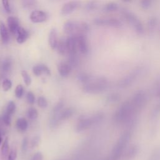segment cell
<instances>
[{
  "instance_id": "2e32d148",
  "label": "cell",
  "mask_w": 160,
  "mask_h": 160,
  "mask_svg": "<svg viewBox=\"0 0 160 160\" xmlns=\"http://www.w3.org/2000/svg\"><path fill=\"white\" fill-rule=\"evenodd\" d=\"M47 18L48 14L45 12L40 10L32 11L29 15L30 20L34 23L43 22L47 20Z\"/></svg>"
},
{
  "instance_id": "e575fe53",
  "label": "cell",
  "mask_w": 160,
  "mask_h": 160,
  "mask_svg": "<svg viewBox=\"0 0 160 160\" xmlns=\"http://www.w3.org/2000/svg\"><path fill=\"white\" fill-rule=\"evenodd\" d=\"M91 78H92V76H91L87 73H85V72L80 73L78 76L79 81H80V82H81L84 84L87 83L90 80V79Z\"/></svg>"
},
{
  "instance_id": "484cf974",
  "label": "cell",
  "mask_w": 160,
  "mask_h": 160,
  "mask_svg": "<svg viewBox=\"0 0 160 160\" xmlns=\"http://www.w3.org/2000/svg\"><path fill=\"white\" fill-rule=\"evenodd\" d=\"M152 94L156 100H160V74L154 81L152 86Z\"/></svg>"
},
{
  "instance_id": "8992f818",
  "label": "cell",
  "mask_w": 160,
  "mask_h": 160,
  "mask_svg": "<svg viewBox=\"0 0 160 160\" xmlns=\"http://www.w3.org/2000/svg\"><path fill=\"white\" fill-rule=\"evenodd\" d=\"M63 29L66 34L69 36H76L79 34H86L89 26L86 22H78L75 21H67L64 22Z\"/></svg>"
},
{
  "instance_id": "5bb4252c",
  "label": "cell",
  "mask_w": 160,
  "mask_h": 160,
  "mask_svg": "<svg viewBox=\"0 0 160 160\" xmlns=\"http://www.w3.org/2000/svg\"><path fill=\"white\" fill-rule=\"evenodd\" d=\"M78 49L82 54H87L89 51V45L87 37L85 34L76 35Z\"/></svg>"
},
{
  "instance_id": "9a60e30c",
  "label": "cell",
  "mask_w": 160,
  "mask_h": 160,
  "mask_svg": "<svg viewBox=\"0 0 160 160\" xmlns=\"http://www.w3.org/2000/svg\"><path fill=\"white\" fill-rule=\"evenodd\" d=\"M79 6V2L76 1H71L66 2L61 9V14L62 15H68L74 12Z\"/></svg>"
},
{
  "instance_id": "f1b7e54d",
  "label": "cell",
  "mask_w": 160,
  "mask_h": 160,
  "mask_svg": "<svg viewBox=\"0 0 160 160\" xmlns=\"http://www.w3.org/2000/svg\"><path fill=\"white\" fill-rule=\"evenodd\" d=\"M9 145L8 138H6L3 141V143L1 149V155L3 159H5L7 157H8V155L9 153Z\"/></svg>"
},
{
  "instance_id": "db71d44e",
  "label": "cell",
  "mask_w": 160,
  "mask_h": 160,
  "mask_svg": "<svg viewBox=\"0 0 160 160\" xmlns=\"http://www.w3.org/2000/svg\"><path fill=\"white\" fill-rule=\"evenodd\" d=\"M1 121H2V119L0 118V126H1Z\"/></svg>"
},
{
  "instance_id": "277c9868",
  "label": "cell",
  "mask_w": 160,
  "mask_h": 160,
  "mask_svg": "<svg viewBox=\"0 0 160 160\" xmlns=\"http://www.w3.org/2000/svg\"><path fill=\"white\" fill-rule=\"evenodd\" d=\"M144 68L142 65H138L131 69L128 72L121 78L117 86L119 89H126L132 86L143 74Z\"/></svg>"
},
{
  "instance_id": "d4e9b609",
  "label": "cell",
  "mask_w": 160,
  "mask_h": 160,
  "mask_svg": "<svg viewBox=\"0 0 160 160\" xmlns=\"http://www.w3.org/2000/svg\"><path fill=\"white\" fill-rule=\"evenodd\" d=\"M0 35L2 42L4 44H7L9 40V35L8 29L3 22L0 21Z\"/></svg>"
},
{
  "instance_id": "ba28073f",
  "label": "cell",
  "mask_w": 160,
  "mask_h": 160,
  "mask_svg": "<svg viewBox=\"0 0 160 160\" xmlns=\"http://www.w3.org/2000/svg\"><path fill=\"white\" fill-rule=\"evenodd\" d=\"M148 93L144 89L136 90L130 98L133 106L138 112H140L146 107L148 102Z\"/></svg>"
},
{
  "instance_id": "7bdbcfd3",
  "label": "cell",
  "mask_w": 160,
  "mask_h": 160,
  "mask_svg": "<svg viewBox=\"0 0 160 160\" xmlns=\"http://www.w3.org/2000/svg\"><path fill=\"white\" fill-rule=\"evenodd\" d=\"M63 106H64V102L62 101H59L56 105L52 109V114H56L59 112L61 111L63 109Z\"/></svg>"
},
{
  "instance_id": "30bf717a",
  "label": "cell",
  "mask_w": 160,
  "mask_h": 160,
  "mask_svg": "<svg viewBox=\"0 0 160 160\" xmlns=\"http://www.w3.org/2000/svg\"><path fill=\"white\" fill-rule=\"evenodd\" d=\"M74 112L75 110L72 108H68L63 109L58 113L52 114L49 121L51 128H54L57 127L61 121L69 119L74 114Z\"/></svg>"
},
{
  "instance_id": "7c38bea8",
  "label": "cell",
  "mask_w": 160,
  "mask_h": 160,
  "mask_svg": "<svg viewBox=\"0 0 160 160\" xmlns=\"http://www.w3.org/2000/svg\"><path fill=\"white\" fill-rule=\"evenodd\" d=\"M140 152V148L137 144H130L123 153L121 160H134Z\"/></svg>"
},
{
  "instance_id": "d590c367",
  "label": "cell",
  "mask_w": 160,
  "mask_h": 160,
  "mask_svg": "<svg viewBox=\"0 0 160 160\" xmlns=\"http://www.w3.org/2000/svg\"><path fill=\"white\" fill-rule=\"evenodd\" d=\"M16 106L15 102L12 101H10L8 103L6 109V112H8V114L12 115V114L14 113V112L16 111Z\"/></svg>"
},
{
  "instance_id": "d6986e66",
  "label": "cell",
  "mask_w": 160,
  "mask_h": 160,
  "mask_svg": "<svg viewBox=\"0 0 160 160\" xmlns=\"http://www.w3.org/2000/svg\"><path fill=\"white\" fill-rule=\"evenodd\" d=\"M71 69H72V68L68 62L61 61L59 62L58 64V70L59 74L61 77H63V78L68 77L71 71Z\"/></svg>"
},
{
  "instance_id": "4fadbf2b",
  "label": "cell",
  "mask_w": 160,
  "mask_h": 160,
  "mask_svg": "<svg viewBox=\"0 0 160 160\" xmlns=\"http://www.w3.org/2000/svg\"><path fill=\"white\" fill-rule=\"evenodd\" d=\"M159 26V19L156 15H151L148 17L146 25V30L149 34H153Z\"/></svg>"
},
{
  "instance_id": "681fc988",
  "label": "cell",
  "mask_w": 160,
  "mask_h": 160,
  "mask_svg": "<svg viewBox=\"0 0 160 160\" xmlns=\"http://www.w3.org/2000/svg\"><path fill=\"white\" fill-rule=\"evenodd\" d=\"M16 156H17L16 150L15 149H12L8 155V160H15L16 158Z\"/></svg>"
},
{
  "instance_id": "83f0119b",
  "label": "cell",
  "mask_w": 160,
  "mask_h": 160,
  "mask_svg": "<svg viewBox=\"0 0 160 160\" xmlns=\"http://www.w3.org/2000/svg\"><path fill=\"white\" fill-rule=\"evenodd\" d=\"M56 49H58V52L61 55H64L68 53L67 44H66V39H61L58 41V46Z\"/></svg>"
},
{
  "instance_id": "816d5d0a",
  "label": "cell",
  "mask_w": 160,
  "mask_h": 160,
  "mask_svg": "<svg viewBox=\"0 0 160 160\" xmlns=\"http://www.w3.org/2000/svg\"><path fill=\"white\" fill-rule=\"evenodd\" d=\"M102 160H112L110 157H108V158H104V159H102Z\"/></svg>"
},
{
  "instance_id": "6da1fadb",
  "label": "cell",
  "mask_w": 160,
  "mask_h": 160,
  "mask_svg": "<svg viewBox=\"0 0 160 160\" xmlns=\"http://www.w3.org/2000/svg\"><path fill=\"white\" fill-rule=\"evenodd\" d=\"M138 112L133 106L130 98L122 101L112 116V122L118 126L134 131L138 123Z\"/></svg>"
},
{
  "instance_id": "8fae6325",
  "label": "cell",
  "mask_w": 160,
  "mask_h": 160,
  "mask_svg": "<svg viewBox=\"0 0 160 160\" xmlns=\"http://www.w3.org/2000/svg\"><path fill=\"white\" fill-rule=\"evenodd\" d=\"M149 121L151 123V133H156L160 119V100H157L149 113Z\"/></svg>"
},
{
  "instance_id": "ab89813d",
  "label": "cell",
  "mask_w": 160,
  "mask_h": 160,
  "mask_svg": "<svg viewBox=\"0 0 160 160\" xmlns=\"http://www.w3.org/2000/svg\"><path fill=\"white\" fill-rule=\"evenodd\" d=\"M24 93V88L21 84H18L15 89V96L17 98L20 99L22 98Z\"/></svg>"
},
{
  "instance_id": "7a4b0ae2",
  "label": "cell",
  "mask_w": 160,
  "mask_h": 160,
  "mask_svg": "<svg viewBox=\"0 0 160 160\" xmlns=\"http://www.w3.org/2000/svg\"><path fill=\"white\" fill-rule=\"evenodd\" d=\"M133 132L134 130L124 129L121 133L112 147L109 156L112 160H121L125 150L130 145Z\"/></svg>"
},
{
  "instance_id": "ffe728a7",
  "label": "cell",
  "mask_w": 160,
  "mask_h": 160,
  "mask_svg": "<svg viewBox=\"0 0 160 160\" xmlns=\"http://www.w3.org/2000/svg\"><path fill=\"white\" fill-rule=\"evenodd\" d=\"M7 23L10 32L13 34L17 33L18 30L20 28L18 19L14 16H9L7 19Z\"/></svg>"
},
{
  "instance_id": "3957f363",
  "label": "cell",
  "mask_w": 160,
  "mask_h": 160,
  "mask_svg": "<svg viewBox=\"0 0 160 160\" xmlns=\"http://www.w3.org/2000/svg\"><path fill=\"white\" fill-rule=\"evenodd\" d=\"M119 12L122 19L132 28L138 36H142L146 32L145 26L135 12L129 8L124 7H121Z\"/></svg>"
},
{
  "instance_id": "74e56055",
  "label": "cell",
  "mask_w": 160,
  "mask_h": 160,
  "mask_svg": "<svg viewBox=\"0 0 160 160\" xmlns=\"http://www.w3.org/2000/svg\"><path fill=\"white\" fill-rule=\"evenodd\" d=\"M21 76L23 78V80H24V82L25 84L27 86H29L31 83V78L30 76L29 75V74L26 71L22 70L21 71Z\"/></svg>"
},
{
  "instance_id": "4dcf8cb0",
  "label": "cell",
  "mask_w": 160,
  "mask_h": 160,
  "mask_svg": "<svg viewBox=\"0 0 160 160\" xmlns=\"http://www.w3.org/2000/svg\"><path fill=\"white\" fill-rule=\"evenodd\" d=\"M147 160H160V145L152 149Z\"/></svg>"
},
{
  "instance_id": "603a6c76",
  "label": "cell",
  "mask_w": 160,
  "mask_h": 160,
  "mask_svg": "<svg viewBox=\"0 0 160 160\" xmlns=\"http://www.w3.org/2000/svg\"><path fill=\"white\" fill-rule=\"evenodd\" d=\"M121 99V94L118 92H111L105 98V102L107 104H112L118 102Z\"/></svg>"
},
{
  "instance_id": "ac0fdd59",
  "label": "cell",
  "mask_w": 160,
  "mask_h": 160,
  "mask_svg": "<svg viewBox=\"0 0 160 160\" xmlns=\"http://www.w3.org/2000/svg\"><path fill=\"white\" fill-rule=\"evenodd\" d=\"M68 52L69 54H75L78 50L76 36H69L66 39Z\"/></svg>"
},
{
  "instance_id": "c3c4849f",
  "label": "cell",
  "mask_w": 160,
  "mask_h": 160,
  "mask_svg": "<svg viewBox=\"0 0 160 160\" xmlns=\"http://www.w3.org/2000/svg\"><path fill=\"white\" fill-rule=\"evenodd\" d=\"M28 138L25 137L22 141V145H21V149L23 152L26 151L28 149Z\"/></svg>"
},
{
  "instance_id": "4316f807",
  "label": "cell",
  "mask_w": 160,
  "mask_h": 160,
  "mask_svg": "<svg viewBox=\"0 0 160 160\" xmlns=\"http://www.w3.org/2000/svg\"><path fill=\"white\" fill-rule=\"evenodd\" d=\"M16 126L17 129L21 132H24L26 131L28 127V122L27 120L24 118H19L16 122Z\"/></svg>"
},
{
  "instance_id": "b9f144b4",
  "label": "cell",
  "mask_w": 160,
  "mask_h": 160,
  "mask_svg": "<svg viewBox=\"0 0 160 160\" xmlns=\"http://www.w3.org/2000/svg\"><path fill=\"white\" fill-rule=\"evenodd\" d=\"M38 106L41 108H46L48 106V101L43 96H39L38 99Z\"/></svg>"
},
{
  "instance_id": "5b68a950",
  "label": "cell",
  "mask_w": 160,
  "mask_h": 160,
  "mask_svg": "<svg viewBox=\"0 0 160 160\" xmlns=\"http://www.w3.org/2000/svg\"><path fill=\"white\" fill-rule=\"evenodd\" d=\"M109 87V81L108 78L103 76L92 78L90 80L84 84L83 89L85 92L97 94L106 91Z\"/></svg>"
},
{
  "instance_id": "60d3db41",
  "label": "cell",
  "mask_w": 160,
  "mask_h": 160,
  "mask_svg": "<svg viewBox=\"0 0 160 160\" xmlns=\"http://www.w3.org/2000/svg\"><path fill=\"white\" fill-rule=\"evenodd\" d=\"M12 87V82L10 79H5L2 81V88L4 91H8Z\"/></svg>"
},
{
  "instance_id": "8d00e7d4",
  "label": "cell",
  "mask_w": 160,
  "mask_h": 160,
  "mask_svg": "<svg viewBox=\"0 0 160 160\" xmlns=\"http://www.w3.org/2000/svg\"><path fill=\"white\" fill-rule=\"evenodd\" d=\"M37 2L34 0H26L22 1V6L26 9L32 8L36 6Z\"/></svg>"
},
{
  "instance_id": "f907efd6",
  "label": "cell",
  "mask_w": 160,
  "mask_h": 160,
  "mask_svg": "<svg viewBox=\"0 0 160 160\" xmlns=\"http://www.w3.org/2000/svg\"><path fill=\"white\" fill-rule=\"evenodd\" d=\"M42 159H43L42 154L41 152H37L32 157L31 160H42Z\"/></svg>"
},
{
  "instance_id": "52a82bcc",
  "label": "cell",
  "mask_w": 160,
  "mask_h": 160,
  "mask_svg": "<svg viewBox=\"0 0 160 160\" xmlns=\"http://www.w3.org/2000/svg\"><path fill=\"white\" fill-rule=\"evenodd\" d=\"M104 118V114L98 112L89 117H82L77 123L76 130L77 132L85 131L91 127L101 122Z\"/></svg>"
},
{
  "instance_id": "7402d4cb",
  "label": "cell",
  "mask_w": 160,
  "mask_h": 160,
  "mask_svg": "<svg viewBox=\"0 0 160 160\" xmlns=\"http://www.w3.org/2000/svg\"><path fill=\"white\" fill-rule=\"evenodd\" d=\"M48 41H49V44L52 49H56L58 43V32L55 28H52L51 29L49 34Z\"/></svg>"
},
{
  "instance_id": "f35d334b",
  "label": "cell",
  "mask_w": 160,
  "mask_h": 160,
  "mask_svg": "<svg viewBox=\"0 0 160 160\" xmlns=\"http://www.w3.org/2000/svg\"><path fill=\"white\" fill-rule=\"evenodd\" d=\"M1 119H2V121L3 123L5 125L10 126V124L11 123V114H9L8 112H5L3 114Z\"/></svg>"
},
{
  "instance_id": "11a10c76",
  "label": "cell",
  "mask_w": 160,
  "mask_h": 160,
  "mask_svg": "<svg viewBox=\"0 0 160 160\" xmlns=\"http://www.w3.org/2000/svg\"><path fill=\"white\" fill-rule=\"evenodd\" d=\"M159 36H160V25H159Z\"/></svg>"
},
{
  "instance_id": "f6af8a7d",
  "label": "cell",
  "mask_w": 160,
  "mask_h": 160,
  "mask_svg": "<svg viewBox=\"0 0 160 160\" xmlns=\"http://www.w3.org/2000/svg\"><path fill=\"white\" fill-rule=\"evenodd\" d=\"M40 137L39 136H34L31 142V147L32 148H34L35 147H36L37 146H38V144L40 142Z\"/></svg>"
},
{
  "instance_id": "ee69618b",
  "label": "cell",
  "mask_w": 160,
  "mask_h": 160,
  "mask_svg": "<svg viewBox=\"0 0 160 160\" xmlns=\"http://www.w3.org/2000/svg\"><path fill=\"white\" fill-rule=\"evenodd\" d=\"M98 6V4L96 1H90L86 4V8L88 11H94L97 8Z\"/></svg>"
},
{
  "instance_id": "44dd1931",
  "label": "cell",
  "mask_w": 160,
  "mask_h": 160,
  "mask_svg": "<svg viewBox=\"0 0 160 160\" xmlns=\"http://www.w3.org/2000/svg\"><path fill=\"white\" fill-rule=\"evenodd\" d=\"M32 72L36 76H39L42 74L46 75H51V71L49 68L45 64H37L32 68Z\"/></svg>"
},
{
  "instance_id": "9f6ffc18",
  "label": "cell",
  "mask_w": 160,
  "mask_h": 160,
  "mask_svg": "<svg viewBox=\"0 0 160 160\" xmlns=\"http://www.w3.org/2000/svg\"><path fill=\"white\" fill-rule=\"evenodd\" d=\"M2 136H1V131H0V138H1Z\"/></svg>"
},
{
  "instance_id": "bcb514c9",
  "label": "cell",
  "mask_w": 160,
  "mask_h": 160,
  "mask_svg": "<svg viewBox=\"0 0 160 160\" xmlns=\"http://www.w3.org/2000/svg\"><path fill=\"white\" fill-rule=\"evenodd\" d=\"M26 98H27V100L28 101V102L30 104H33L34 101H35V96L33 94V92H32L31 91H29L27 93L26 95Z\"/></svg>"
},
{
  "instance_id": "d6a6232c",
  "label": "cell",
  "mask_w": 160,
  "mask_h": 160,
  "mask_svg": "<svg viewBox=\"0 0 160 160\" xmlns=\"http://www.w3.org/2000/svg\"><path fill=\"white\" fill-rule=\"evenodd\" d=\"M27 116L29 119H36L38 116V112L37 109L33 107L29 108L27 111Z\"/></svg>"
},
{
  "instance_id": "f5cc1de1",
  "label": "cell",
  "mask_w": 160,
  "mask_h": 160,
  "mask_svg": "<svg viewBox=\"0 0 160 160\" xmlns=\"http://www.w3.org/2000/svg\"><path fill=\"white\" fill-rule=\"evenodd\" d=\"M1 142H2V137L0 138V144H1Z\"/></svg>"
},
{
  "instance_id": "7dc6e473",
  "label": "cell",
  "mask_w": 160,
  "mask_h": 160,
  "mask_svg": "<svg viewBox=\"0 0 160 160\" xmlns=\"http://www.w3.org/2000/svg\"><path fill=\"white\" fill-rule=\"evenodd\" d=\"M2 4H3V6L6 12L8 13H10L11 12V9L9 4V2L7 0H4L2 1Z\"/></svg>"
},
{
  "instance_id": "9c48e42d",
  "label": "cell",
  "mask_w": 160,
  "mask_h": 160,
  "mask_svg": "<svg viewBox=\"0 0 160 160\" xmlns=\"http://www.w3.org/2000/svg\"><path fill=\"white\" fill-rule=\"evenodd\" d=\"M95 25L101 27H108L114 29H121L124 26L123 20L116 17H99L94 19Z\"/></svg>"
},
{
  "instance_id": "f546056e",
  "label": "cell",
  "mask_w": 160,
  "mask_h": 160,
  "mask_svg": "<svg viewBox=\"0 0 160 160\" xmlns=\"http://www.w3.org/2000/svg\"><path fill=\"white\" fill-rule=\"evenodd\" d=\"M154 6V1L152 0H141L139 2V8L143 11H148Z\"/></svg>"
},
{
  "instance_id": "1f68e13d",
  "label": "cell",
  "mask_w": 160,
  "mask_h": 160,
  "mask_svg": "<svg viewBox=\"0 0 160 160\" xmlns=\"http://www.w3.org/2000/svg\"><path fill=\"white\" fill-rule=\"evenodd\" d=\"M12 67V61L11 59L9 58H6L5 59L1 65V69L4 73H8Z\"/></svg>"
},
{
  "instance_id": "cb8c5ba5",
  "label": "cell",
  "mask_w": 160,
  "mask_h": 160,
  "mask_svg": "<svg viewBox=\"0 0 160 160\" xmlns=\"http://www.w3.org/2000/svg\"><path fill=\"white\" fill-rule=\"evenodd\" d=\"M17 34H18V36L16 38V41L19 44L24 43L27 40L29 36L28 31L26 29L22 27H20L19 28V29L18 30Z\"/></svg>"
},
{
  "instance_id": "e0dca14e",
  "label": "cell",
  "mask_w": 160,
  "mask_h": 160,
  "mask_svg": "<svg viewBox=\"0 0 160 160\" xmlns=\"http://www.w3.org/2000/svg\"><path fill=\"white\" fill-rule=\"evenodd\" d=\"M121 9L119 2L115 1H110L104 4L102 8V11L106 14H111L116 12H119Z\"/></svg>"
},
{
  "instance_id": "836d02e7",
  "label": "cell",
  "mask_w": 160,
  "mask_h": 160,
  "mask_svg": "<svg viewBox=\"0 0 160 160\" xmlns=\"http://www.w3.org/2000/svg\"><path fill=\"white\" fill-rule=\"evenodd\" d=\"M69 60L68 62L71 66V68L76 67L79 64V59L76 56V54H69Z\"/></svg>"
}]
</instances>
